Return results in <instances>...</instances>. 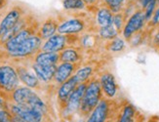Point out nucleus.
Here are the masks:
<instances>
[{"label":"nucleus","mask_w":159,"mask_h":122,"mask_svg":"<svg viewBox=\"0 0 159 122\" xmlns=\"http://www.w3.org/2000/svg\"><path fill=\"white\" fill-rule=\"evenodd\" d=\"M102 96V87L99 81H92L87 88L82 99L80 110L83 113L89 114L94 111V108L99 105Z\"/></svg>","instance_id":"1"},{"label":"nucleus","mask_w":159,"mask_h":122,"mask_svg":"<svg viewBox=\"0 0 159 122\" xmlns=\"http://www.w3.org/2000/svg\"><path fill=\"white\" fill-rule=\"evenodd\" d=\"M17 70L8 65L0 66V91L8 94L13 93L19 87Z\"/></svg>","instance_id":"2"},{"label":"nucleus","mask_w":159,"mask_h":122,"mask_svg":"<svg viewBox=\"0 0 159 122\" xmlns=\"http://www.w3.org/2000/svg\"><path fill=\"white\" fill-rule=\"evenodd\" d=\"M8 111L13 114L20 117L25 122H45L47 115L31 106H20L17 104H9Z\"/></svg>","instance_id":"3"},{"label":"nucleus","mask_w":159,"mask_h":122,"mask_svg":"<svg viewBox=\"0 0 159 122\" xmlns=\"http://www.w3.org/2000/svg\"><path fill=\"white\" fill-rule=\"evenodd\" d=\"M41 47H42V38L39 35H32L30 38H27L16 49H14L8 54L11 57L14 58H23L30 56L32 54L36 53Z\"/></svg>","instance_id":"4"},{"label":"nucleus","mask_w":159,"mask_h":122,"mask_svg":"<svg viewBox=\"0 0 159 122\" xmlns=\"http://www.w3.org/2000/svg\"><path fill=\"white\" fill-rule=\"evenodd\" d=\"M86 88H87V85L85 83L79 84L76 88H75V90L72 92L70 97L68 98L66 104L64 107V115L65 116L73 114L74 112H76L77 111L80 110L82 99H83V96H84V94H85Z\"/></svg>","instance_id":"5"},{"label":"nucleus","mask_w":159,"mask_h":122,"mask_svg":"<svg viewBox=\"0 0 159 122\" xmlns=\"http://www.w3.org/2000/svg\"><path fill=\"white\" fill-rule=\"evenodd\" d=\"M38 95L36 92H34L31 88L26 86L24 87H18L17 89L11 94L12 103L17 104L20 106H30L33 101L37 98Z\"/></svg>","instance_id":"6"},{"label":"nucleus","mask_w":159,"mask_h":122,"mask_svg":"<svg viewBox=\"0 0 159 122\" xmlns=\"http://www.w3.org/2000/svg\"><path fill=\"white\" fill-rule=\"evenodd\" d=\"M146 22V16L143 11H138L134 15L131 16V18L128 20V22L125 25V28L123 29V35L125 38L129 39L132 37L133 34L137 31H139Z\"/></svg>","instance_id":"7"},{"label":"nucleus","mask_w":159,"mask_h":122,"mask_svg":"<svg viewBox=\"0 0 159 122\" xmlns=\"http://www.w3.org/2000/svg\"><path fill=\"white\" fill-rule=\"evenodd\" d=\"M22 19V13L19 9H13L7 14L0 23V37L8 33Z\"/></svg>","instance_id":"8"},{"label":"nucleus","mask_w":159,"mask_h":122,"mask_svg":"<svg viewBox=\"0 0 159 122\" xmlns=\"http://www.w3.org/2000/svg\"><path fill=\"white\" fill-rule=\"evenodd\" d=\"M66 45V36L63 34H55L52 37L48 38L44 44H42L41 50L44 52H53L58 53L60 51L65 50Z\"/></svg>","instance_id":"9"},{"label":"nucleus","mask_w":159,"mask_h":122,"mask_svg":"<svg viewBox=\"0 0 159 122\" xmlns=\"http://www.w3.org/2000/svg\"><path fill=\"white\" fill-rule=\"evenodd\" d=\"M79 84L77 82L76 78L74 77V75L71 76L68 80H66L63 84H61L58 89V100L60 103L64 104L66 106L68 98L70 97V95L72 94V92L75 90V88Z\"/></svg>","instance_id":"10"},{"label":"nucleus","mask_w":159,"mask_h":122,"mask_svg":"<svg viewBox=\"0 0 159 122\" xmlns=\"http://www.w3.org/2000/svg\"><path fill=\"white\" fill-rule=\"evenodd\" d=\"M32 70L39 81L48 83L54 79L55 72L57 70V66H40L34 63L32 65Z\"/></svg>","instance_id":"11"},{"label":"nucleus","mask_w":159,"mask_h":122,"mask_svg":"<svg viewBox=\"0 0 159 122\" xmlns=\"http://www.w3.org/2000/svg\"><path fill=\"white\" fill-rule=\"evenodd\" d=\"M32 35H34V33L32 32V29L30 28H29V26L22 29L13 38H11L9 41H7L4 44V47H5L7 53L13 51L14 49H16L18 46H20L24 41H25L27 38H30Z\"/></svg>","instance_id":"12"},{"label":"nucleus","mask_w":159,"mask_h":122,"mask_svg":"<svg viewBox=\"0 0 159 122\" xmlns=\"http://www.w3.org/2000/svg\"><path fill=\"white\" fill-rule=\"evenodd\" d=\"M84 29V24H83L78 19H70L67 21L61 23L58 26V32L60 34H73V33H78Z\"/></svg>","instance_id":"13"},{"label":"nucleus","mask_w":159,"mask_h":122,"mask_svg":"<svg viewBox=\"0 0 159 122\" xmlns=\"http://www.w3.org/2000/svg\"><path fill=\"white\" fill-rule=\"evenodd\" d=\"M74 70V65L70 63H61L57 66V70L55 72L54 80L57 84H63L71 77V74Z\"/></svg>","instance_id":"14"},{"label":"nucleus","mask_w":159,"mask_h":122,"mask_svg":"<svg viewBox=\"0 0 159 122\" xmlns=\"http://www.w3.org/2000/svg\"><path fill=\"white\" fill-rule=\"evenodd\" d=\"M108 115V104L107 101H101L89 115L87 122H106Z\"/></svg>","instance_id":"15"},{"label":"nucleus","mask_w":159,"mask_h":122,"mask_svg":"<svg viewBox=\"0 0 159 122\" xmlns=\"http://www.w3.org/2000/svg\"><path fill=\"white\" fill-rule=\"evenodd\" d=\"M102 90L108 98H113L116 95L117 87L115 78L111 73H105L100 80Z\"/></svg>","instance_id":"16"},{"label":"nucleus","mask_w":159,"mask_h":122,"mask_svg":"<svg viewBox=\"0 0 159 122\" xmlns=\"http://www.w3.org/2000/svg\"><path fill=\"white\" fill-rule=\"evenodd\" d=\"M18 76L19 79L29 88H37L39 86V79L35 75V73L30 72L29 70H26L24 66H19L18 70Z\"/></svg>","instance_id":"17"},{"label":"nucleus","mask_w":159,"mask_h":122,"mask_svg":"<svg viewBox=\"0 0 159 122\" xmlns=\"http://www.w3.org/2000/svg\"><path fill=\"white\" fill-rule=\"evenodd\" d=\"M60 61V54L53 52H38L34 59V63L40 66H57Z\"/></svg>","instance_id":"18"},{"label":"nucleus","mask_w":159,"mask_h":122,"mask_svg":"<svg viewBox=\"0 0 159 122\" xmlns=\"http://www.w3.org/2000/svg\"><path fill=\"white\" fill-rule=\"evenodd\" d=\"M58 25L56 21L52 19H48L43 23L42 26L40 28V37L42 39H48L56 34V31H58Z\"/></svg>","instance_id":"19"},{"label":"nucleus","mask_w":159,"mask_h":122,"mask_svg":"<svg viewBox=\"0 0 159 122\" xmlns=\"http://www.w3.org/2000/svg\"><path fill=\"white\" fill-rule=\"evenodd\" d=\"M112 19H113V16L110 9L102 8L98 11V14H97V22L101 25V28L112 25Z\"/></svg>","instance_id":"20"},{"label":"nucleus","mask_w":159,"mask_h":122,"mask_svg":"<svg viewBox=\"0 0 159 122\" xmlns=\"http://www.w3.org/2000/svg\"><path fill=\"white\" fill-rule=\"evenodd\" d=\"M78 60H79L78 52L75 49H72V48L65 49L60 54V61L61 63L74 64V63H76Z\"/></svg>","instance_id":"21"},{"label":"nucleus","mask_w":159,"mask_h":122,"mask_svg":"<svg viewBox=\"0 0 159 122\" xmlns=\"http://www.w3.org/2000/svg\"><path fill=\"white\" fill-rule=\"evenodd\" d=\"M92 72H93V69L91 66H83L77 70V72L75 73L74 77L76 78L78 84H82V83H85V81L90 77Z\"/></svg>","instance_id":"22"},{"label":"nucleus","mask_w":159,"mask_h":122,"mask_svg":"<svg viewBox=\"0 0 159 122\" xmlns=\"http://www.w3.org/2000/svg\"><path fill=\"white\" fill-rule=\"evenodd\" d=\"M99 33H100L101 37L105 38V39H114V38H116L117 34H118V30L115 29V26L113 25H110L101 28Z\"/></svg>","instance_id":"23"},{"label":"nucleus","mask_w":159,"mask_h":122,"mask_svg":"<svg viewBox=\"0 0 159 122\" xmlns=\"http://www.w3.org/2000/svg\"><path fill=\"white\" fill-rule=\"evenodd\" d=\"M135 115V110L133 106L128 105L123 108L121 116L118 122H133V118Z\"/></svg>","instance_id":"24"},{"label":"nucleus","mask_w":159,"mask_h":122,"mask_svg":"<svg viewBox=\"0 0 159 122\" xmlns=\"http://www.w3.org/2000/svg\"><path fill=\"white\" fill-rule=\"evenodd\" d=\"M64 7L66 9H82L84 8L83 0H64Z\"/></svg>","instance_id":"25"},{"label":"nucleus","mask_w":159,"mask_h":122,"mask_svg":"<svg viewBox=\"0 0 159 122\" xmlns=\"http://www.w3.org/2000/svg\"><path fill=\"white\" fill-rule=\"evenodd\" d=\"M124 47H125V43H124L123 39L121 38H114L113 41L110 44V47H109V50L111 52H120L124 49Z\"/></svg>","instance_id":"26"},{"label":"nucleus","mask_w":159,"mask_h":122,"mask_svg":"<svg viewBox=\"0 0 159 122\" xmlns=\"http://www.w3.org/2000/svg\"><path fill=\"white\" fill-rule=\"evenodd\" d=\"M106 2L110 8V11L116 13L121 9L124 0H106Z\"/></svg>","instance_id":"27"},{"label":"nucleus","mask_w":159,"mask_h":122,"mask_svg":"<svg viewBox=\"0 0 159 122\" xmlns=\"http://www.w3.org/2000/svg\"><path fill=\"white\" fill-rule=\"evenodd\" d=\"M156 2H157V0H152V1H151L150 3H148V5L146 7V12H144V16H146V21H148V20L153 16Z\"/></svg>","instance_id":"28"},{"label":"nucleus","mask_w":159,"mask_h":122,"mask_svg":"<svg viewBox=\"0 0 159 122\" xmlns=\"http://www.w3.org/2000/svg\"><path fill=\"white\" fill-rule=\"evenodd\" d=\"M13 114L8 110H0V122H12Z\"/></svg>","instance_id":"29"},{"label":"nucleus","mask_w":159,"mask_h":122,"mask_svg":"<svg viewBox=\"0 0 159 122\" xmlns=\"http://www.w3.org/2000/svg\"><path fill=\"white\" fill-rule=\"evenodd\" d=\"M112 25L115 26V29L117 30L121 29L122 28V25H123V17L121 14H116L113 16V19H112Z\"/></svg>","instance_id":"30"},{"label":"nucleus","mask_w":159,"mask_h":122,"mask_svg":"<svg viewBox=\"0 0 159 122\" xmlns=\"http://www.w3.org/2000/svg\"><path fill=\"white\" fill-rule=\"evenodd\" d=\"M9 104L7 102L5 93L0 91V110H8Z\"/></svg>","instance_id":"31"},{"label":"nucleus","mask_w":159,"mask_h":122,"mask_svg":"<svg viewBox=\"0 0 159 122\" xmlns=\"http://www.w3.org/2000/svg\"><path fill=\"white\" fill-rule=\"evenodd\" d=\"M159 23V8L156 10V12H154L153 17H152V24L156 25Z\"/></svg>","instance_id":"32"},{"label":"nucleus","mask_w":159,"mask_h":122,"mask_svg":"<svg viewBox=\"0 0 159 122\" xmlns=\"http://www.w3.org/2000/svg\"><path fill=\"white\" fill-rule=\"evenodd\" d=\"M152 0H140V2H141V4H142V6L143 8H146L147 6L148 5V3H150Z\"/></svg>","instance_id":"33"},{"label":"nucleus","mask_w":159,"mask_h":122,"mask_svg":"<svg viewBox=\"0 0 159 122\" xmlns=\"http://www.w3.org/2000/svg\"><path fill=\"white\" fill-rule=\"evenodd\" d=\"M12 122H25L20 117L17 116V115H13V119H12Z\"/></svg>","instance_id":"34"},{"label":"nucleus","mask_w":159,"mask_h":122,"mask_svg":"<svg viewBox=\"0 0 159 122\" xmlns=\"http://www.w3.org/2000/svg\"><path fill=\"white\" fill-rule=\"evenodd\" d=\"M155 44L158 46V48H159V32L155 35Z\"/></svg>","instance_id":"35"},{"label":"nucleus","mask_w":159,"mask_h":122,"mask_svg":"<svg viewBox=\"0 0 159 122\" xmlns=\"http://www.w3.org/2000/svg\"><path fill=\"white\" fill-rule=\"evenodd\" d=\"M3 1H4V0H0V7H1V6H2V4H3Z\"/></svg>","instance_id":"36"},{"label":"nucleus","mask_w":159,"mask_h":122,"mask_svg":"<svg viewBox=\"0 0 159 122\" xmlns=\"http://www.w3.org/2000/svg\"><path fill=\"white\" fill-rule=\"evenodd\" d=\"M149 122H157V121H149Z\"/></svg>","instance_id":"37"},{"label":"nucleus","mask_w":159,"mask_h":122,"mask_svg":"<svg viewBox=\"0 0 159 122\" xmlns=\"http://www.w3.org/2000/svg\"><path fill=\"white\" fill-rule=\"evenodd\" d=\"M157 1H158V2H159V0H157Z\"/></svg>","instance_id":"38"}]
</instances>
